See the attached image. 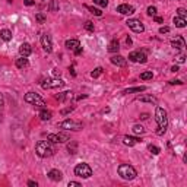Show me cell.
Wrapping results in <instances>:
<instances>
[{
  "instance_id": "6da1fadb",
  "label": "cell",
  "mask_w": 187,
  "mask_h": 187,
  "mask_svg": "<svg viewBox=\"0 0 187 187\" xmlns=\"http://www.w3.org/2000/svg\"><path fill=\"white\" fill-rule=\"evenodd\" d=\"M155 120H157V124H158L157 135L158 136H162L167 132V127H168V115H167V111L162 107H157V110H155Z\"/></svg>"
},
{
  "instance_id": "7a4b0ae2",
  "label": "cell",
  "mask_w": 187,
  "mask_h": 187,
  "mask_svg": "<svg viewBox=\"0 0 187 187\" xmlns=\"http://www.w3.org/2000/svg\"><path fill=\"white\" fill-rule=\"evenodd\" d=\"M35 152L41 158H48L54 153V149L51 146V142L47 139V140H40L38 143L35 145Z\"/></svg>"
},
{
  "instance_id": "3957f363",
  "label": "cell",
  "mask_w": 187,
  "mask_h": 187,
  "mask_svg": "<svg viewBox=\"0 0 187 187\" xmlns=\"http://www.w3.org/2000/svg\"><path fill=\"white\" fill-rule=\"evenodd\" d=\"M119 175L123 180H133L137 175V173L132 165H129V164H121V165L119 167Z\"/></svg>"
},
{
  "instance_id": "277c9868",
  "label": "cell",
  "mask_w": 187,
  "mask_h": 187,
  "mask_svg": "<svg viewBox=\"0 0 187 187\" xmlns=\"http://www.w3.org/2000/svg\"><path fill=\"white\" fill-rule=\"evenodd\" d=\"M24 99H25V102L31 104V105L40 107V108H44V107H45V102H44V99L40 97L38 94H35V92H28V94H25Z\"/></svg>"
},
{
  "instance_id": "5b68a950",
  "label": "cell",
  "mask_w": 187,
  "mask_h": 187,
  "mask_svg": "<svg viewBox=\"0 0 187 187\" xmlns=\"http://www.w3.org/2000/svg\"><path fill=\"white\" fill-rule=\"evenodd\" d=\"M75 175L81 177V179H89L92 175V168H91L88 164L82 162V164H77L75 167Z\"/></svg>"
},
{
  "instance_id": "8992f818",
  "label": "cell",
  "mask_w": 187,
  "mask_h": 187,
  "mask_svg": "<svg viewBox=\"0 0 187 187\" xmlns=\"http://www.w3.org/2000/svg\"><path fill=\"white\" fill-rule=\"evenodd\" d=\"M60 129H64V130H75V132H77V130H81L82 129V123L81 121H75V120H64V121H61V123L59 124Z\"/></svg>"
},
{
  "instance_id": "52a82bcc",
  "label": "cell",
  "mask_w": 187,
  "mask_h": 187,
  "mask_svg": "<svg viewBox=\"0 0 187 187\" xmlns=\"http://www.w3.org/2000/svg\"><path fill=\"white\" fill-rule=\"evenodd\" d=\"M63 85H64V82L61 79H45L41 83L43 89H57V88H61Z\"/></svg>"
},
{
  "instance_id": "ba28073f",
  "label": "cell",
  "mask_w": 187,
  "mask_h": 187,
  "mask_svg": "<svg viewBox=\"0 0 187 187\" xmlns=\"http://www.w3.org/2000/svg\"><path fill=\"white\" fill-rule=\"evenodd\" d=\"M129 60L133 61V63H146V61H148L146 54H145L143 51H140V50L132 51V53L129 54Z\"/></svg>"
},
{
  "instance_id": "9c48e42d",
  "label": "cell",
  "mask_w": 187,
  "mask_h": 187,
  "mask_svg": "<svg viewBox=\"0 0 187 187\" xmlns=\"http://www.w3.org/2000/svg\"><path fill=\"white\" fill-rule=\"evenodd\" d=\"M126 24H127V26L133 31V32H137V34H140V32H143V31H145L143 24H142L139 19H127V22H126Z\"/></svg>"
},
{
  "instance_id": "30bf717a",
  "label": "cell",
  "mask_w": 187,
  "mask_h": 187,
  "mask_svg": "<svg viewBox=\"0 0 187 187\" xmlns=\"http://www.w3.org/2000/svg\"><path fill=\"white\" fill-rule=\"evenodd\" d=\"M47 139L50 140L51 143H63V142L69 140V136L67 135H63V133H59V135L50 133V135H47Z\"/></svg>"
},
{
  "instance_id": "8fae6325",
  "label": "cell",
  "mask_w": 187,
  "mask_h": 187,
  "mask_svg": "<svg viewBox=\"0 0 187 187\" xmlns=\"http://www.w3.org/2000/svg\"><path fill=\"white\" fill-rule=\"evenodd\" d=\"M41 45L47 53H51L53 51V43H51V37L48 34H43L41 37Z\"/></svg>"
},
{
  "instance_id": "7c38bea8",
  "label": "cell",
  "mask_w": 187,
  "mask_h": 187,
  "mask_svg": "<svg viewBox=\"0 0 187 187\" xmlns=\"http://www.w3.org/2000/svg\"><path fill=\"white\" fill-rule=\"evenodd\" d=\"M117 12L121 13V15H133L135 13V8H133L132 4H120V6H117Z\"/></svg>"
},
{
  "instance_id": "4fadbf2b",
  "label": "cell",
  "mask_w": 187,
  "mask_h": 187,
  "mask_svg": "<svg viewBox=\"0 0 187 187\" xmlns=\"http://www.w3.org/2000/svg\"><path fill=\"white\" fill-rule=\"evenodd\" d=\"M171 45L174 47V48H177V50H183L184 47H186V41H184V38L181 35H179V37H175V38L171 41Z\"/></svg>"
},
{
  "instance_id": "5bb4252c",
  "label": "cell",
  "mask_w": 187,
  "mask_h": 187,
  "mask_svg": "<svg viewBox=\"0 0 187 187\" xmlns=\"http://www.w3.org/2000/svg\"><path fill=\"white\" fill-rule=\"evenodd\" d=\"M110 60H111V63H113V64H115V66H120V67H124V66L127 64V60L124 59L123 56H120V54L113 56Z\"/></svg>"
},
{
  "instance_id": "9a60e30c",
  "label": "cell",
  "mask_w": 187,
  "mask_h": 187,
  "mask_svg": "<svg viewBox=\"0 0 187 187\" xmlns=\"http://www.w3.org/2000/svg\"><path fill=\"white\" fill-rule=\"evenodd\" d=\"M31 53H32V48H31V45L28 43H24L19 45V54H21L22 57H28Z\"/></svg>"
},
{
  "instance_id": "2e32d148",
  "label": "cell",
  "mask_w": 187,
  "mask_h": 187,
  "mask_svg": "<svg viewBox=\"0 0 187 187\" xmlns=\"http://www.w3.org/2000/svg\"><path fill=\"white\" fill-rule=\"evenodd\" d=\"M47 175H48V179H50L51 181H61V179H63V174H61V171H59V170H51Z\"/></svg>"
},
{
  "instance_id": "e0dca14e",
  "label": "cell",
  "mask_w": 187,
  "mask_h": 187,
  "mask_svg": "<svg viewBox=\"0 0 187 187\" xmlns=\"http://www.w3.org/2000/svg\"><path fill=\"white\" fill-rule=\"evenodd\" d=\"M140 142L139 137H135V136H124L123 137V143L127 145V146H135Z\"/></svg>"
},
{
  "instance_id": "ac0fdd59",
  "label": "cell",
  "mask_w": 187,
  "mask_h": 187,
  "mask_svg": "<svg viewBox=\"0 0 187 187\" xmlns=\"http://www.w3.org/2000/svg\"><path fill=\"white\" fill-rule=\"evenodd\" d=\"M66 47H67L69 50L75 51L77 47H81V43H79V40L72 38V40H67V41H66Z\"/></svg>"
},
{
  "instance_id": "d6986e66",
  "label": "cell",
  "mask_w": 187,
  "mask_h": 187,
  "mask_svg": "<svg viewBox=\"0 0 187 187\" xmlns=\"http://www.w3.org/2000/svg\"><path fill=\"white\" fill-rule=\"evenodd\" d=\"M137 99L140 102H151V104H157L158 102V99L153 95H140V97H137Z\"/></svg>"
},
{
  "instance_id": "ffe728a7",
  "label": "cell",
  "mask_w": 187,
  "mask_h": 187,
  "mask_svg": "<svg viewBox=\"0 0 187 187\" xmlns=\"http://www.w3.org/2000/svg\"><path fill=\"white\" fill-rule=\"evenodd\" d=\"M173 22H174V24H175V26H177V28H184V26L187 25L186 18H181V16H174V19H173Z\"/></svg>"
},
{
  "instance_id": "44dd1931",
  "label": "cell",
  "mask_w": 187,
  "mask_h": 187,
  "mask_svg": "<svg viewBox=\"0 0 187 187\" xmlns=\"http://www.w3.org/2000/svg\"><path fill=\"white\" fill-rule=\"evenodd\" d=\"M51 111L50 110H47L45 107H44V108H41V111H40V117H41V120H43V121H47V120H50L51 119Z\"/></svg>"
},
{
  "instance_id": "7402d4cb",
  "label": "cell",
  "mask_w": 187,
  "mask_h": 187,
  "mask_svg": "<svg viewBox=\"0 0 187 187\" xmlns=\"http://www.w3.org/2000/svg\"><path fill=\"white\" fill-rule=\"evenodd\" d=\"M0 38L3 41H10L12 40V31L10 29H2L0 31Z\"/></svg>"
},
{
  "instance_id": "603a6c76",
  "label": "cell",
  "mask_w": 187,
  "mask_h": 187,
  "mask_svg": "<svg viewBox=\"0 0 187 187\" xmlns=\"http://www.w3.org/2000/svg\"><path fill=\"white\" fill-rule=\"evenodd\" d=\"M120 50V44L117 40H113L110 44H108V51L110 53H117V51Z\"/></svg>"
},
{
  "instance_id": "cb8c5ba5",
  "label": "cell",
  "mask_w": 187,
  "mask_h": 187,
  "mask_svg": "<svg viewBox=\"0 0 187 187\" xmlns=\"http://www.w3.org/2000/svg\"><path fill=\"white\" fill-rule=\"evenodd\" d=\"M146 91V86H135V88H127L124 89L123 94H133V92H143Z\"/></svg>"
},
{
  "instance_id": "d4e9b609",
  "label": "cell",
  "mask_w": 187,
  "mask_h": 187,
  "mask_svg": "<svg viewBox=\"0 0 187 187\" xmlns=\"http://www.w3.org/2000/svg\"><path fill=\"white\" fill-rule=\"evenodd\" d=\"M16 67H19V69H24V67H26L28 66V59L26 57H21V59H18L16 60Z\"/></svg>"
},
{
  "instance_id": "484cf974",
  "label": "cell",
  "mask_w": 187,
  "mask_h": 187,
  "mask_svg": "<svg viewBox=\"0 0 187 187\" xmlns=\"http://www.w3.org/2000/svg\"><path fill=\"white\" fill-rule=\"evenodd\" d=\"M48 9L51 12H57L59 10V0H51L50 4H48Z\"/></svg>"
},
{
  "instance_id": "4316f807",
  "label": "cell",
  "mask_w": 187,
  "mask_h": 187,
  "mask_svg": "<svg viewBox=\"0 0 187 187\" xmlns=\"http://www.w3.org/2000/svg\"><path fill=\"white\" fill-rule=\"evenodd\" d=\"M67 149L70 153H76L77 152V143L76 142H73V140H70V143L67 145Z\"/></svg>"
},
{
  "instance_id": "83f0119b",
  "label": "cell",
  "mask_w": 187,
  "mask_h": 187,
  "mask_svg": "<svg viewBox=\"0 0 187 187\" xmlns=\"http://www.w3.org/2000/svg\"><path fill=\"white\" fill-rule=\"evenodd\" d=\"M69 97L72 98V92H69V91H67V92H61V94H59V95H57L56 98H57L59 101H64V99H67Z\"/></svg>"
},
{
  "instance_id": "f1b7e54d",
  "label": "cell",
  "mask_w": 187,
  "mask_h": 187,
  "mask_svg": "<svg viewBox=\"0 0 187 187\" xmlns=\"http://www.w3.org/2000/svg\"><path fill=\"white\" fill-rule=\"evenodd\" d=\"M132 130H133L135 135H143V133H145V129L142 127V126H139V124H135Z\"/></svg>"
},
{
  "instance_id": "f546056e",
  "label": "cell",
  "mask_w": 187,
  "mask_h": 187,
  "mask_svg": "<svg viewBox=\"0 0 187 187\" xmlns=\"http://www.w3.org/2000/svg\"><path fill=\"white\" fill-rule=\"evenodd\" d=\"M88 10H91V13H94L95 16H101L102 15V12L99 10V9H97V8H94V6H85Z\"/></svg>"
},
{
  "instance_id": "4dcf8cb0",
  "label": "cell",
  "mask_w": 187,
  "mask_h": 187,
  "mask_svg": "<svg viewBox=\"0 0 187 187\" xmlns=\"http://www.w3.org/2000/svg\"><path fill=\"white\" fill-rule=\"evenodd\" d=\"M152 72H143V73H140V79L142 81H149V79H152Z\"/></svg>"
},
{
  "instance_id": "1f68e13d",
  "label": "cell",
  "mask_w": 187,
  "mask_h": 187,
  "mask_svg": "<svg viewBox=\"0 0 187 187\" xmlns=\"http://www.w3.org/2000/svg\"><path fill=\"white\" fill-rule=\"evenodd\" d=\"M148 149H149V152H152L153 155H158V153L161 152V149L158 148V146H155V145H149Z\"/></svg>"
},
{
  "instance_id": "d6a6232c",
  "label": "cell",
  "mask_w": 187,
  "mask_h": 187,
  "mask_svg": "<svg viewBox=\"0 0 187 187\" xmlns=\"http://www.w3.org/2000/svg\"><path fill=\"white\" fill-rule=\"evenodd\" d=\"M35 19H37V22H40V24H44L47 18L44 13H37V15H35Z\"/></svg>"
},
{
  "instance_id": "836d02e7",
  "label": "cell",
  "mask_w": 187,
  "mask_h": 187,
  "mask_svg": "<svg viewBox=\"0 0 187 187\" xmlns=\"http://www.w3.org/2000/svg\"><path fill=\"white\" fill-rule=\"evenodd\" d=\"M101 73H102V67H97V69H94V72H91V76L95 79V77H98Z\"/></svg>"
},
{
  "instance_id": "e575fe53",
  "label": "cell",
  "mask_w": 187,
  "mask_h": 187,
  "mask_svg": "<svg viewBox=\"0 0 187 187\" xmlns=\"http://www.w3.org/2000/svg\"><path fill=\"white\" fill-rule=\"evenodd\" d=\"M94 3L98 4V6H101V8H107V4H108V0H94Z\"/></svg>"
},
{
  "instance_id": "d590c367",
  "label": "cell",
  "mask_w": 187,
  "mask_h": 187,
  "mask_svg": "<svg viewBox=\"0 0 187 187\" xmlns=\"http://www.w3.org/2000/svg\"><path fill=\"white\" fill-rule=\"evenodd\" d=\"M85 29L89 31V32H94V24L91 21H86L85 22Z\"/></svg>"
},
{
  "instance_id": "8d00e7d4",
  "label": "cell",
  "mask_w": 187,
  "mask_h": 187,
  "mask_svg": "<svg viewBox=\"0 0 187 187\" xmlns=\"http://www.w3.org/2000/svg\"><path fill=\"white\" fill-rule=\"evenodd\" d=\"M148 15L149 16H155V15H157V8H155V6H149L148 8Z\"/></svg>"
},
{
  "instance_id": "74e56055",
  "label": "cell",
  "mask_w": 187,
  "mask_h": 187,
  "mask_svg": "<svg viewBox=\"0 0 187 187\" xmlns=\"http://www.w3.org/2000/svg\"><path fill=\"white\" fill-rule=\"evenodd\" d=\"M73 110H75V107H67V108H63V110L60 111V114H61V115H66V114H69V113H72Z\"/></svg>"
},
{
  "instance_id": "f35d334b",
  "label": "cell",
  "mask_w": 187,
  "mask_h": 187,
  "mask_svg": "<svg viewBox=\"0 0 187 187\" xmlns=\"http://www.w3.org/2000/svg\"><path fill=\"white\" fill-rule=\"evenodd\" d=\"M186 15H187V12H186V9H183V8H180V9H177V16L186 18Z\"/></svg>"
},
{
  "instance_id": "ab89813d",
  "label": "cell",
  "mask_w": 187,
  "mask_h": 187,
  "mask_svg": "<svg viewBox=\"0 0 187 187\" xmlns=\"http://www.w3.org/2000/svg\"><path fill=\"white\" fill-rule=\"evenodd\" d=\"M175 59H177V63H184V61H186V56L184 54H180V56H177V57H175Z\"/></svg>"
},
{
  "instance_id": "60d3db41",
  "label": "cell",
  "mask_w": 187,
  "mask_h": 187,
  "mask_svg": "<svg viewBox=\"0 0 187 187\" xmlns=\"http://www.w3.org/2000/svg\"><path fill=\"white\" fill-rule=\"evenodd\" d=\"M170 32V28L168 26H161L159 28V34H168Z\"/></svg>"
},
{
  "instance_id": "b9f144b4",
  "label": "cell",
  "mask_w": 187,
  "mask_h": 187,
  "mask_svg": "<svg viewBox=\"0 0 187 187\" xmlns=\"http://www.w3.org/2000/svg\"><path fill=\"white\" fill-rule=\"evenodd\" d=\"M67 186H69V187H81L82 184H81V183H77V181H69Z\"/></svg>"
},
{
  "instance_id": "7bdbcfd3",
  "label": "cell",
  "mask_w": 187,
  "mask_h": 187,
  "mask_svg": "<svg viewBox=\"0 0 187 187\" xmlns=\"http://www.w3.org/2000/svg\"><path fill=\"white\" fill-rule=\"evenodd\" d=\"M170 85H183V82H181V81H175V79H173V81H170Z\"/></svg>"
},
{
  "instance_id": "ee69618b",
  "label": "cell",
  "mask_w": 187,
  "mask_h": 187,
  "mask_svg": "<svg viewBox=\"0 0 187 187\" xmlns=\"http://www.w3.org/2000/svg\"><path fill=\"white\" fill-rule=\"evenodd\" d=\"M152 18H153V21L158 22V24H162V22H164V19H162V18H159V16H157V15H155V16H152Z\"/></svg>"
},
{
  "instance_id": "f6af8a7d",
  "label": "cell",
  "mask_w": 187,
  "mask_h": 187,
  "mask_svg": "<svg viewBox=\"0 0 187 187\" xmlns=\"http://www.w3.org/2000/svg\"><path fill=\"white\" fill-rule=\"evenodd\" d=\"M3 104H4V99H3V95L0 94V111H2V108H3ZM2 120V119H0Z\"/></svg>"
},
{
  "instance_id": "bcb514c9",
  "label": "cell",
  "mask_w": 187,
  "mask_h": 187,
  "mask_svg": "<svg viewBox=\"0 0 187 187\" xmlns=\"http://www.w3.org/2000/svg\"><path fill=\"white\" fill-rule=\"evenodd\" d=\"M28 186H29V187H37L38 184H37V181H32V180H29V181H28Z\"/></svg>"
},
{
  "instance_id": "7dc6e473",
  "label": "cell",
  "mask_w": 187,
  "mask_h": 187,
  "mask_svg": "<svg viewBox=\"0 0 187 187\" xmlns=\"http://www.w3.org/2000/svg\"><path fill=\"white\" fill-rule=\"evenodd\" d=\"M24 3H25L26 6H32V4H35V2H32V0H24Z\"/></svg>"
},
{
  "instance_id": "c3c4849f",
  "label": "cell",
  "mask_w": 187,
  "mask_h": 187,
  "mask_svg": "<svg viewBox=\"0 0 187 187\" xmlns=\"http://www.w3.org/2000/svg\"><path fill=\"white\" fill-rule=\"evenodd\" d=\"M81 53H82V47H77L76 50H75V54H76V56H79V54H81Z\"/></svg>"
},
{
  "instance_id": "681fc988",
  "label": "cell",
  "mask_w": 187,
  "mask_h": 187,
  "mask_svg": "<svg viewBox=\"0 0 187 187\" xmlns=\"http://www.w3.org/2000/svg\"><path fill=\"white\" fill-rule=\"evenodd\" d=\"M171 72L177 73V72H179V66H173V67H171Z\"/></svg>"
},
{
  "instance_id": "f907efd6",
  "label": "cell",
  "mask_w": 187,
  "mask_h": 187,
  "mask_svg": "<svg viewBox=\"0 0 187 187\" xmlns=\"http://www.w3.org/2000/svg\"><path fill=\"white\" fill-rule=\"evenodd\" d=\"M148 117H149L148 114H142V115H140V119H142V120H146V119H148Z\"/></svg>"
}]
</instances>
